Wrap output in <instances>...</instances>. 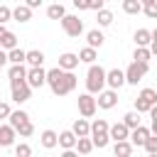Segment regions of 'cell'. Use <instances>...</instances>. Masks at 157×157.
I'll return each mask as SVG.
<instances>
[{"label": "cell", "instance_id": "25", "mask_svg": "<svg viewBox=\"0 0 157 157\" xmlns=\"http://www.w3.org/2000/svg\"><path fill=\"white\" fill-rule=\"evenodd\" d=\"M25 56H27V52H25V49L12 47V49L7 52V64H25Z\"/></svg>", "mask_w": 157, "mask_h": 157}, {"label": "cell", "instance_id": "37", "mask_svg": "<svg viewBox=\"0 0 157 157\" xmlns=\"http://www.w3.org/2000/svg\"><path fill=\"white\" fill-rule=\"evenodd\" d=\"M142 12H145L150 20H157V0L150 2V5H142Z\"/></svg>", "mask_w": 157, "mask_h": 157}, {"label": "cell", "instance_id": "16", "mask_svg": "<svg viewBox=\"0 0 157 157\" xmlns=\"http://www.w3.org/2000/svg\"><path fill=\"white\" fill-rule=\"evenodd\" d=\"M12 20H15V22H22V25L29 22V20H32V7H29V5H17V7L12 10Z\"/></svg>", "mask_w": 157, "mask_h": 157}, {"label": "cell", "instance_id": "26", "mask_svg": "<svg viewBox=\"0 0 157 157\" xmlns=\"http://www.w3.org/2000/svg\"><path fill=\"white\" fill-rule=\"evenodd\" d=\"M7 78H10V81H12V78H27V66H25V64H10Z\"/></svg>", "mask_w": 157, "mask_h": 157}, {"label": "cell", "instance_id": "9", "mask_svg": "<svg viewBox=\"0 0 157 157\" xmlns=\"http://www.w3.org/2000/svg\"><path fill=\"white\" fill-rule=\"evenodd\" d=\"M27 83L32 88H42L47 83V71L42 66H27Z\"/></svg>", "mask_w": 157, "mask_h": 157}, {"label": "cell", "instance_id": "34", "mask_svg": "<svg viewBox=\"0 0 157 157\" xmlns=\"http://www.w3.org/2000/svg\"><path fill=\"white\" fill-rule=\"evenodd\" d=\"M137 115H140L137 110H130V113H125V115H123V123L132 130V128H137V125H140V118H137Z\"/></svg>", "mask_w": 157, "mask_h": 157}, {"label": "cell", "instance_id": "39", "mask_svg": "<svg viewBox=\"0 0 157 157\" xmlns=\"http://www.w3.org/2000/svg\"><path fill=\"white\" fill-rule=\"evenodd\" d=\"M12 20V10L7 7V5H0V25H5V22H10Z\"/></svg>", "mask_w": 157, "mask_h": 157}, {"label": "cell", "instance_id": "21", "mask_svg": "<svg viewBox=\"0 0 157 157\" xmlns=\"http://www.w3.org/2000/svg\"><path fill=\"white\" fill-rule=\"evenodd\" d=\"M132 150H135V145H132L130 140H115V145H113V152H115V155H120V157L132 155Z\"/></svg>", "mask_w": 157, "mask_h": 157}, {"label": "cell", "instance_id": "24", "mask_svg": "<svg viewBox=\"0 0 157 157\" xmlns=\"http://www.w3.org/2000/svg\"><path fill=\"white\" fill-rule=\"evenodd\" d=\"M76 152H81V155H88L91 150H93V140H91V135H83V137H76V147H74Z\"/></svg>", "mask_w": 157, "mask_h": 157}, {"label": "cell", "instance_id": "43", "mask_svg": "<svg viewBox=\"0 0 157 157\" xmlns=\"http://www.w3.org/2000/svg\"><path fill=\"white\" fill-rule=\"evenodd\" d=\"M2 66H7V52L5 49H0V69Z\"/></svg>", "mask_w": 157, "mask_h": 157}, {"label": "cell", "instance_id": "14", "mask_svg": "<svg viewBox=\"0 0 157 157\" xmlns=\"http://www.w3.org/2000/svg\"><path fill=\"white\" fill-rule=\"evenodd\" d=\"M108 135H110V140H128L130 137V128L120 120V123H113L108 128Z\"/></svg>", "mask_w": 157, "mask_h": 157}, {"label": "cell", "instance_id": "13", "mask_svg": "<svg viewBox=\"0 0 157 157\" xmlns=\"http://www.w3.org/2000/svg\"><path fill=\"white\" fill-rule=\"evenodd\" d=\"M147 137H150V128H145V125H137V128H132V130H130V137H128V140H130L135 147H142Z\"/></svg>", "mask_w": 157, "mask_h": 157}, {"label": "cell", "instance_id": "28", "mask_svg": "<svg viewBox=\"0 0 157 157\" xmlns=\"http://www.w3.org/2000/svg\"><path fill=\"white\" fill-rule=\"evenodd\" d=\"M12 47H17V34L7 29V32L2 34V39H0V49H5V52H10Z\"/></svg>", "mask_w": 157, "mask_h": 157}, {"label": "cell", "instance_id": "46", "mask_svg": "<svg viewBox=\"0 0 157 157\" xmlns=\"http://www.w3.org/2000/svg\"><path fill=\"white\" fill-rule=\"evenodd\" d=\"M150 52H152V56H157V39L150 42Z\"/></svg>", "mask_w": 157, "mask_h": 157}, {"label": "cell", "instance_id": "41", "mask_svg": "<svg viewBox=\"0 0 157 157\" xmlns=\"http://www.w3.org/2000/svg\"><path fill=\"white\" fill-rule=\"evenodd\" d=\"M105 5V0H88V10H101Z\"/></svg>", "mask_w": 157, "mask_h": 157}, {"label": "cell", "instance_id": "30", "mask_svg": "<svg viewBox=\"0 0 157 157\" xmlns=\"http://www.w3.org/2000/svg\"><path fill=\"white\" fill-rule=\"evenodd\" d=\"M64 15H66V10H64L61 2H54V5L47 7V17H49V20H61Z\"/></svg>", "mask_w": 157, "mask_h": 157}, {"label": "cell", "instance_id": "8", "mask_svg": "<svg viewBox=\"0 0 157 157\" xmlns=\"http://www.w3.org/2000/svg\"><path fill=\"white\" fill-rule=\"evenodd\" d=\"M96 96H98L96 103H98L101 110H110V108L118 105V91H115V88H103V91H98Z\"/></svg>", "mask_w": 157, "mask_h": 157}, {"label": "cell", "instance_id": "40", "mask_svg": "<svg viewBox=\"0 0 157 157\" xmlns=\"http://www.w3.org/2000/svg\"><path fill=\"white\" fill-rule=\"evenodd\" d=\"M10 113H12V108H10V103H5V101H0V120H7V118H10Z\"/></svg>", "mask_w": 157, "mask_h": 157}, {"label": "cell", "instance_id": "4", "mask_svg": "<svg viewBox=\"0 0 157 157\" xmlns=\"http://www.w3.org/2000/svg\"><path fill=\"white\" fill-rule=\"evenodd\" d=\"M147 71H150V61H130V66L125 69V83H130V86H137L145 76H147Z\"/></svg>", "mask_w": 157, "mask_h": 157}, {"label": "cell", "instance_id": "22", "mask_svg": "<svg viewBox=\"0 0 157 157\" xmlns=\"http://www.w3.org/2000/svg\"><path fill=\"white\" fill-rule=\"evenodd\" d=\"M25 64H27V66H42V64H44V52H39V49H29L27 56H25Z\"/></svg>", "mask_w": 157, "mask_h": 157}, {"label": "cell", "instance_id": "38", "mask_svg": "<svg viewBox=\"0 0 157 157\" xmlns=\"http://www.w3.org/2000/svg\"><path fill=\"white\" fill-rule=\"evenodd\" d=\"M150 108H152V105H150V103H147L145 98H140V96L135 98V110H137V113H147Z\"/></svg>", "mask_w": 157, "mask_h": 157}, {"label": "cell", "instance_id": "11", "mask_svg": "<svg viewBox=\"0 0 157 157\" xmlns=\"http://www.w3.org/2000/svg\"><path fill=\"white\" fill-rule=\"evenodd\" d=\"M15 137H17V130L10 125V123H2L0 125V147H12L15 145Z\"/></svg>", "mask_w": 157, "mask_h": 157}, {"label": "cell", "instance_id": "1", "mask_svg": "<svg viewBox=\"0 0 157 157\" xmlns=\"http://www.w3.org/2000/svg\"><path fill=\"white\" fill-rule=\"evenodd\" d=\"M76 83H78V78L74 76V71H66V69H61V66H54V69H49L47 71V86L52 88V93L54 96H69L74 88H76Z\"/></svg>", "mask_w": 157, "mask_h": 157}, {"label": "cell", "instance_id": "27", "mask_svg": "<svg viewBox=\"0 0 157 157\" xmlns=\"http://www.w3.org/2000/svg\"><path fill=\"white\" fill-rule=\"evenodd\" d=\"M7 120H10V125H12L15 130H17V128H20V125H22L25 120H29V115H27V110H12Z\"/></svg>", "mask_w": 157, "mask_h": 157}, {"label": "cell", "instance_id": "33", "mask_svg": "<svg viewBox=\"0 0 157 157\" xmlns=\"http://www.w3.org/2000/svg\"><path fill=\"white\" fill-rule=\"evenodd\" d=\"M142 150H145L147 155H152V157H157V135H155V132H150V137L145 140V145H142Z\"/></svg>", "mask_w": 157, "mask_h": 157}, {"label": "cell", "instance_id": "17", "mask_svg": "<svg viewBox=\"0 0 157 157\" xmlns=\"http://www.w3.org/2000/svg\"><path fill=\"white\" fill-rule=\"evenodd\" d=\"M71 130H74V135L76 137H83V135H91V123H88V118H76V123L71 125Z\"/></svg>", "mask_w": 157, "mask_h": 157}, {"label": "cell", "instance_id": "6", "mask_svg": "<svg viewBox=\"0 0 157 157\" xmlns=\"http://www.w3.org/2000/svg\"><path fill=\"white\" fill-rule=\"evenodd\" d=\"M59 22H61V29L69 37H81L83 34V20H78V15H64Z\"/></svg>", "mask_w": 157, "mask_h": 157}, {"label": "cell", "instance_id": "2", "mask_svg": "<svg viewBox=\"0 0 157 157\" xmlns=\"http://www.w3.org/2000/svg\"><path fill=\"white\" fill-rule=\"evenodd\" d=\"M103 88H105V69L101 64H88V71H86V91L96 96Z\"/></svg>", "mask_w": 157, "mask_h": 157}, {"label": "cell", "instance_id": "5", "mask_svg": "<svg viewBox=\"0 0 157 157\" xmlns=\"http://www.w3.org/2000/svg\"><path fill=\"white\" fill-rule=\"evenodd\" d=\"M10 93H12V101L17 105H22L32 98V86L27 83V78H12L10 81Z\"/></svg>", "mask_w": 157, "mask_h": 157}, {"label": "cell", "instance_id": "42", "mask_svg": "<svg viewBox=\"0 0 157 157\" xmlns=\"http://www.w3.org/2000/svg\"><path fill=\"white\" fill-rule=\"evenodd\" d=\"M74 7L76 10H88V0H74Z\"/></svg>", "mask_w": 157, "mask_h": 157}, {"label": "cell", "instance_id": "7", "mask_svg": "<svg viewBox=\"0 0 157 157\" xmlns=\"http://www.w3.org/2000/svg\"><path fill=\"white\" fill-rule=\"evenodd\" d=\"M76 103H78V113H81L83 118H93V115H96V110H98V103H96L93 93H88V91H86V93H81Z\"/></svg>", "mask_w": 157, "mask_h": 157}, {"label": "cell", "instance_id": "18", "mask_svg": "<svg viewBox=\"0 0 157 157\" xmlns=\"http://www.w3.org/2000/svg\"><path fill=\"white\" fill-rule=\"evenodd\" d=\"M86 42H88V47L101 49V47H103V42H105V37H103V32H101V29H88V32H86Z\"/></svg>", "mask_w": 157, "mask_h": 157}, {"label": "cell", "instance_id": "49", "mask_svg": "<svg viewBox=\"0 0 157 157\" xmlns=\"http://www.w3.org/2000/svg\"><path fill=\"white\" fill-rule=\"evenodd\" d=\"M150 32H152V39H157V27H155V29H150Z\"/></svg>", "mask_w": 157, "mask_h": 157}, {"label": "cell", "instance_id": "35", "mask_svg": "<svg viewBox=\"0 0 157 157\" xmlns=\"http://www.w3.org/2000/svg\"><path fill=\"white\" fill-rule=\"evenodd\" d=\"M32 132H34V125H32V120H25V123L17 128V137H32Z\"/></svg>", "mask_w": 157, "mask_h": 157}, {"label": "cell", "instance_id": "32", "mask_svg": "<svg viewBox=\"0 0 157 157\" xmlns=\"http://www.w3.org/2000/svg\"><path fill=\"white\" fill-rule=\"evenodd\" d=\"M132 59H135V61H150V59H152V52H150V47H135V52H132Z\"/></svg>", "mask_w": 157, "mask_h": 157}, {"label": "cell", "instance_id": "31", "mask_svg": "<svg viewBox=\"0 0 157 157\" xmlns=\"http://www.w3.org/2000/svg\"><path fill=\"white\" fill-rule=\"evenodd\" d=\"M78 59H81L83 64H93V61L98 59V54H96V49H93V47H83V49L78 52Z\"/></svg>", "mask_w": 157, "mask_h": 157}, {"label": "cell", "instance_id": "3", "mask_svg": "<svg viewBox=\"0 0 157 157\" xmlns=\"http://www.w3.org/2000/svg\"><path fill=\"white\" fill-rule=\"evenodd\" d=\"M108 128H110V125H108L105 118H96V120L91 123V140H93V147H98V150L108 147V142H110Z\"/></svg>", "mask_w": 157, "mask_h": 157}, {"label": "cell", "instance_id": "44", "mask_svg": "<svg viewBox=\"0 0 157 157\" xmlns=\"http://www.w3.org/2000/svg\"><path fill=\"white\" fill-rule=\"evenodd\" d=\"M25 5H29V7L34 10V7H39V5H42V0H25Z\"/></svg>", "mask_w": 157, "mask_h": 157}, {"label": "cell", "instance_id": "19", "mask_svg": "<svg viewBox=\"0 0 157 157\" xmlns=\"http://www.w3.org/2000/svg\"><path fill=\"white\" fill-rule=\"evenodd\" d=\"M132 39H135V47H150V42H152V32L145 29V27H140V29H135Z\"/></svg>", "mask_w": 157, "mask_h": 157}, {"label": "cell", "instance_id": "36", "mask_svg": "<svg viewBox=\"0 0 157 157\" xmlns=\"http://www.w3.org/2000/svg\"><path fill=\"white\" fill-rule=\"evenodd\" d=\"M15 155H17V157H29V155H32V147H29L27 142H20V145H15Z\"/></svg>", "mask_w": 157, "mask_h": 157}, {"label": "cell", "instance_id": "45", "mask_svg": "<svg viewBox=\"0 0 157 157\" xmlns=\"http://www.w3.org/2000/svg\"><path fill=\"white\" fill-rule=\"evenodd\" d=\"M147 113H150V118H152V120H157V103H155V105H152Z\"/></svg>", "mask_w": 157, "mask_h": 157}, {"label": "cell", "instance_id": "50", "mask_svg": "<svg viewBox=\"0 0 157 157\" xmlns=\"http://www.w3.org/2000/svg\"><path fill=\"white\" fill-rule=\"evenodd\" d=\"M140 2H142V5H150V2H155V0H140Z\"/></svg>", "mask_w": 157, "mask_h": 157}, {"label": "cell", "instance_id": "29", "mask_svg": "<svg viewBox=\"0 0 157 157\" xmlns=\"http://www.w3.org/2000/svg\"><path fill=\"white\" fill-rule=\"evenodd\" d=\"M123 12L125 15H140L142 12V2L140 0H123Z\"/></svg>", "mask_w": 157, "mask_h": 157}, {"label": "cell", "instance_id": "20", "mask_svg": "<svg viewBox=\"0 0 157 157\" xmlns=\"http://www.w3.org/2000/svg\"><path fill=\"white\" fill-rule=\"evenodd\" d=\"M59 147H61V150H74V147H76V135H74V130L59 132Z\"/></svg>", "mask_w": 157, "mask_h": 157}, {"label": "cell", "instance_id": "12", "mask_svg": "<svg viewBox=\"0 0 157 157\" xmlns=\"http://www.w3.org/2000/svg\"><path fill=\"white\" fill-rule=\"evenodd\" d=\"M39 145L44 147V150H54V147H59V132L56 130H42V135H39Z\"/></svg>", "mask_w": 157, "mask_h": 157}, {"label": "cell", "instance_id": "48", "mask_svg": "<svg viewBox=\"0 0 157 157\" xmlns=\"http://www.w3.org/2000/svg\"><path fill=\"white\" fill-rule=\"evenodd\" d=\"M5 32H7V27H5V25H0V39H2V34H5Z\"/></svg>", "mask_w": 157, "mask_h": 157}, {"label": "cell", "instance_id": "10", "mask_svg": "<svg viewBox=\"0 0 157 157\" xmlns=\"http://www.w3.org/2000/svg\"><path fill=\"white\" fill-rule=\"evenodd\" d=\"M105 86L108 88H120V86H125V71L123 69H110V71H105Z\"/></svg>", "mask_w": 157, "mask_h": 157}, {"label": "cell", "instance_id": "15", "mask_svg": "<svg viewBox=\"0 0 157 157\" xmlns=\"http://www.w3.org/2000/svg\"><path fill=\"white\" fill-rule=\"evenodd\" d=\"M78 64H81V59H78V54H74V52H64V54L59 56V66L66 69V71H74Z\"/></svg>", "mask_w": 157, "mask_h": 157}, {"label": "cell", "instance_id": "23", "mask_svg": "<svg viewBox=\"0 0 157 157\" xmlns=\"http://www.w3.org/2000/svg\"><path fill=\"white\" fill-rule=\"evenodd\" d=\"M96 22H98V27H110L113 25V12L105 10V7L96 10Z\"/></svg>", "mask_w": 157, "mask_h": 157}, {"label": "cell", "instance_id": "47", "mask_svg": "<svg viewBox=\"0 0 157 157\" xmlns=\"http://www.w3.org/2000/svg\"><path fill=\"white\" fill-rule=\"evenodd\" d=\"M150 132H155V135H157V120H152V125H150Z\"/></svg>", "mask_w": 157, "mask_h": 157}]
</instances>
